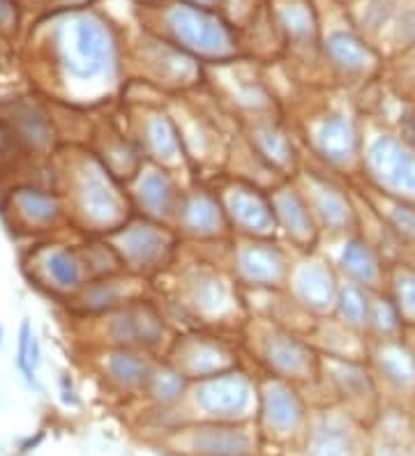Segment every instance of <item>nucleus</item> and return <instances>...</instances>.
I'll list each match as a JSON object with an SVG mask.
<instances>
[{
  "label": "nucleus",
  "mask_w": 415,
  "mask_h": 456,
  "mask_svg": "<svg viewBox=\"0 0 415 456\" xmlns=\"http://www.w3.org/2000/svg\"><path fill=\"white\" fill-rule=\"evenodd\" d=\"M72 53L68 56V70L79 79L95 77L104 67L111 56V44L106 30L95 19L81 16L72 28Z\"/></svg>",
  "instance_id": "nucleus-1"
},
{
  "label": "nucleus",
  "mask_w": 415,
  "mask_h": 456,
  "mask_svg": "<svg viewBox=\"0 0 415 456\" xmlns=\"http://www.w3.org/2000/svg\"><path fill=\"white\" fill-rule=\"evenodd\" d=\"M171 23L176 32L187 41L189 46H196L201 51H219L226 46V32L217 21L192 10H176L171 16Z\"/></svg>",
  "instance_id": "nucleus-2"
},
{
  "label": "nucleus",
  "mask_w": 415,
  "mask_h": 456,
  "mask_svg": "<svg viewBox=\"0 0 415 456\" xmlns=\"http://www.w3.org/2000/svg\"><path fill=\"white\" fill-rule=\"evenodd\" d=\"M374 159L378 162L381 171H385V176L395 182V185L415 189V162L411 159L404 150H400L395 143H381L374 150Z\"/></svg>",
  "instance_id": "nucleus-3"
},
{
  "label": "nucleus",
  "mask_w": 415,
  "mask_h": 456,
  "mask_svg": "<svg viewBox=\"0 0 415 456\" xmlns=\"http://www.w3.org/2000/svg\"><path fill=\"white\" fill-rule=\"evenodd\" d=\"M16 205L32 221H53L58 217V203L49 194L35 192V189H21L16 196Z\"/></svg>",
  "instance_id": "nucleus-4"
},
{
  "label": "nucleus",
  "mask_w": 415,
  "mask_h": 456,
  "mask_svg": "<svg viewBox=\"0 0 415 456\" xmlns=\"http://www.w3.org/2000/svg\"><path fill=\"white\" fill-rule=\"evenodd\" d=\"M328 46H330L332 56H335L342 65H348V67H362L369 58L367 48L348 35H332Z\"/></svg>",
  "instance_id": "nucleus-5"
},
{
  "label": "nucleus",
  "mask_w": 415,
  "mask_h": 456,
  "mask_svg": "<svg viewBox=\"0 0 415 456\" xmlns=\"http://www.w3.org/2000/svg\"><path fill=\"white\" fill-rule=\"evenodd\" d=\"M16 124H19V131L23 138H28L32 145H46L51 141V129H49V122L42 118L39 113L32 109H21L16 113Z\"/></svg>",
  "instance_id": "nucleus-6"
},
{
  "label": "nucleus",
  "mask_w": 415,
  "mask_h": 456,
  "mask_svg": "<svg viewBox=\"0 0 415 456\" xmlns=\"http://www.w3.org/2000/svg\"><path fill=\"white\" fill-rule=\"evenodd\" d=\"M46 270L49 275L53 277V281L58 286H65V288H72L79 284L81 279V270H79V263L72 259L68 252H56L51 254V259L46 263Z\"/></svg>",
  "instance_id": "nucleus-7"
},
{
  "label": "nucleus",
  "mask_w": 415,
  "mask_h": 456,
  "mask_svg": "<svg viewBox=\"0 0 415 456\" xmlns=\"http://www.w3.org/2000/svg\"><path fill=\"white\" fill-rule=\"evenodd\" d=\"M32 327H30V320H23L21 323V330H19V351H16V367L23 373V378L28 380L30 385H35V369L30 364V348H32Z\"/></svg>",
  "instance_id": "nucleus-8"
},
{
  "label": "nucleus",
  "mask_w": 415,
  "mask_h": 456,
  "mask_svg": "<svg viewBox=\"0 0 415 456\" xmlns=\"http://www.w3.org/2000/svg\"><path fill=\"white\" fill-rule=\"evenodd\" d=\"M344 261L348 263V268H351L358 277H362V279L374 277V261L364 249H348Z\"/></svg>",
  "instance_id": "nucleus-9"
},
{
  "label": "nucleus",
  "mask_w": 415,
  "mask_h": 456,
  "mask_svg": "<svg viewBox=\"0 0 415 456\" xmlns=\"http://www.w3.org/2000/svg\"><path fill=\"white\" fill-rule=\"evenodd\" d=\"M14 21V5L12 0H0V26H7V23Z\"/></svg>",
  "instance_id": "nucleus-10"
},
{
  "label": "nucleus",
  "mask_w": 415,
  "mask_h": 456,
  "mask_svg": "<svg viewBox=\"0 0 415 456\" xmlns=\"http://www.w3.org/2000/svg\"><path fill=\"white\" fill-rule=\"evenodd\" d=\"M3 337H5V330H3V325H0V346H3Z\"/></svg>",
  "instance_id": "nucleus-11"
}]
</instances>
